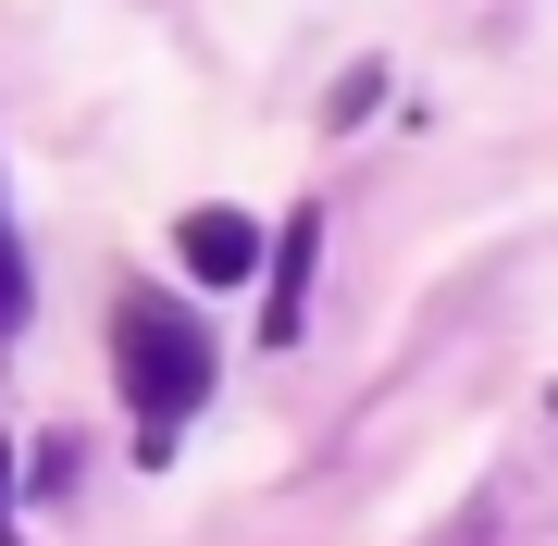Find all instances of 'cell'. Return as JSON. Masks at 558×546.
<instances>
[{
  "instance_id": "obj_3",
  "label": "cell",
  "mask_w": 558,
  "mask_h": 546,
  "mask_svg": "<svg viewBox=\"0 0 558 546\" xmlns=\"http://www.w3.org/2000/svg\"><path fill=\"white\" fill-rule=\"evenodd\" d=\"M311 248H323V211H299V223L274 236V262H260V274H274V299H260V348L299 336V311H311Z\"/></svg>"
},
{
  "instance_id": "obj_1",
  "label": "cell",
  "mask_w": 558,
  "mask_h": 546,
  "mask_svg": "<svg viewBox=\"0 0 558 546\" xmlns=\"http://www.w3.org/2000/svg\"><path fill=\"white\" fill-rule=\"evenodd\" d=\"M112 373H124V398H137V447L161 460V447H174V423L211 398V336L186 324L174 299H149V286H137V299L112 311Z\"/></svg>"
},
{
  "instance_id": "obj_4",
  "label": "cell",
  "mask_w": 558,
  "mask_h": 546,
  "mask_svg": "<svg viewBox=\"0 0 558 546\" xmlns=\"http://www.w3.org/2000/svg\"><path fill=\"white\" fill-rule=\"evenodd\" d=\"M25 324V248H13V223H0V336Z\"/></svg>"
},
{
  "instance_id": "obj_2",
  "label": "cell",
  "mask_w": 558,
  "mask_h": 546,
  "mask_svg": "<svg viewBox=\"0 0 558 546\" xmlns=\"http://www.w3.org/2000/svg\"><path fill=\"white\" fill-rule=\"evenodd\" d=\"M174 248H186V274H199V286H248L260 262H274V236H260L248 211H223V199L186 211V223H174Z\"/></svg>"
}]
</instances>
